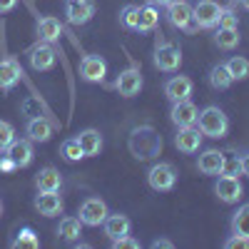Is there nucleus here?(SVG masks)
<instances>
[{
    "mask_svg": "<svg viewBox=\"0 0 249 249\" xmlns=\"http://www.w3.org/2000/svg\"><path fill=\"white\" fill-rule=\"evenodd\" d=\"M127 144H130V152L137 160H152L162 150V137L157 135V130L152 127V124H142V127L132 130Z\"/></svg>",
    "mask_w": 249,
    "mask_h": 249,
    "instance_id": "nucleus-1",
    "label": "nucleus"
},
{
    "mask_svg": "<svg viewBox=\"0 0 249 249\" xmlns=\"http://www.w3.org/2000/svg\"><path fill=\"white\" fill-rule=\"evenodd\" d=\"M197 124H199V132L204 137H212V140H219V137H224L227 132H230V117L214 105L199 110Z\"/></svg>",
    "mask_w": 249,
    "mask_h": 249,
    "instance_id": "nucleus-2",
    "label": "nucleus"
},
{
    "mask_svg": "<svg viewBox=\"0 0 249 249\" xmlns=\"http://www.w3.org/2000/svg\"><path fill=\"white\" fill-rule=\"evenodd\" d=\"M147 184L152 187L155 192H170L172 187L177 184V172L170 162H157L150 167L147 172Z\"/></svg>",
    "mask_w": 249,
    "mask_h": 249,
    "instance_id": "nucleus-3",
    "label": "nucleus"
},
{
    "mask_svg": "<svg viewBox=\"0 0 249 249\" xmlns=\"http://www.w3.org/2000/svg\"><path fill=\"white\" fill-rule=\"evenodd\" d=\"M80 222L82 224H88V227H100L102 222L107 219V204L105 199H100V197H88L85 202L80 204Z\"/></svg>",
    "mask_w": 249,
    "mask_h": 249,
    "instance_id": "nucleus-4",
    "label": "nucleus"
},
{
    "mask_svg": "<svg viewBox=\"0 0 249 249\" xmlns=\"http://www.w3.org/2000/svg\"><path fill=\"white\" fill-rule=\"evenodd\" d=\"M222 5L217 0H199V3L192 8V20L197 23V28H217L219 15H222Z\"/></svg>",
    "mask_w": 249,
    "mask_h": 249,
    "instance_id": "nucleus-5",
    "label": "nucleus"
},
{
    "mask_svg": "<svg viewBox=\"0 0 249 249\" xmlns=\"http://www.w3.org/2000/svg\"><path fill=\"white\" fill-rule=\"evenodd\" d=\"M155 65L162 72H177L182 65V53L172 43H160L155 50Z\"/></svg>",
    "mask_w": 249,
    "mask_h": 249,
    "instance_id": "nucleus-6",
    "label": "nucleus"
},
{
    "mask_svg": "<svg viewBox=\"0 0 249 249\" xmlns=\"http://www.w3.org/2000/svg\"><path fill=\"white\" fill-rule=\"evenodd\" d=\"M55 62H57V50L53 48V43H43V40H40V45H35V48L30 50V65H33V70H37V72L53 70Z\"/></svg>",
    "mask_w": 249,
    "mask_h": 249,
    "instance_id": "nucleus-7",
    "label": "nucleus"
},
{
    "mask_svg": "<svg viewBox=\"0 0 249 249\" xmlns=\"http://www.w3.org/2000/svg\"><path fill=\"white\" fill-rule=\"evenodd\" d=\"M214 192H217V197H219L224 204H234V202H239V199H242L244 187H242L239 177L222 175V177L217 179V184H214Z\"/></svg>",
    "mask_w": 249,
    "mask_h": 249,
    "instance_id": "nucleus-8",
    "label": "nucleus"
},
{
    "mask_svg": "<svg viewBox=\"0 0 249 249\" xmlns=\"http://www.w3.org/2000/svg\"><path fill=\"white\" fill-rule=\"evenodd\" d=\"M167 20L177 30H195L192 28V5L187 0H175L167 5Z\"/></svg>",
    "mask_w": 249,
    "mask_h": 249,
    "instance_id": "nucleus-9",
    "label": "nucleus"
},
{
    "mask_svg": "<svg viewBox=\"0 0 249 249\" xmlns=\"http://www.w3.org/2000/svg\"><path fill=\"white\" fill-rule=\"evenodd\" d=\"M115 88H117V92H120L122 97H135V95H140V90H142V72H140V68L122 70V72L117 75V80H115Z\"/></svg>",
    "mask_w": 249,
    "mask_h": 249,
    "instance_id": "nucleus-10",
    "label": "nucleus"
},
{
    "mask_svg": "<svg viewBox=\"0 0 249 249\" xmlns=\"http://www.w3.org/2000/svg\"><path fill=\"white\" fill-rule=\"evenodd\" d=\"M92 15H95V3H92V0H68V5H65L68 23L85 25V23L92 20Z\"/></svg>",
    "mask_w": 249,
    "mask_h": 249,
    "instance_id": "nucleus-11",
    "label": "nucleus"
},
{
    "mask_svg": "<svg viewBox=\"0 0 249 249\" xmlns=\"http://www.w3.org/2000/svg\"><path fill=\"white\" fill-rule=\"evenodd\" d=\"M107 75V62L100 55H85L80 60V77L88 82H102Z\"/></svg>",
    "mask_w": 249,
    "mask_h": 249,
    "instance_id": "nucleus-12",
    "label": "nucleus"
},
{
    "mask_svg": "<svg viewBox=\"0 0 249 249\" xmlns=\"http://www.w3.org/2000/svg\"><path fill=\"white\" fill-rule=\"evenodd\" d=\"M202 132L199 127H195V124H187V127H179L177 135H175V147L184 155H192L199 150V144H202Z\"/></svg>",
    "mask_w": 249,
    "mask_h": 249,
    "instance_id": "nucleus-13",
    "label": "nucleus"
},
{
    "mask_svg": "<svg viewBox=\"0 0 249 249\" xmlns=\"http://www.w3.org/2000/svg\"><path fill=\"white\" fill-rule=\"evenodd\" d=\"M192 80L187 75H175L164 82V95H167L170 102H179V100H190L192 95Z\"/></svg>",
    "mask_w": 249,
    "mask_h": 249,
    "instance_id": "nucleus-14",
    "label": "nucleus"
},
{
    "mask_svg": "<svg viewBox=\"0 0 249 249\" xmlns=\"http://www.w3.org/2000/svg\"><path fill=\"white\" fill-rule=\"evenodd\" d=\"M20 77H23V68H20V62L15 57H3L0 60V90H13Z\"/></svg>",
    "mask_w": 249,
    "mask_h": 249,
    "instance_id": "nucleus-15",
    "label": "nucleus"
},
{
    "mask_svg": "<svg viewBox=\"0 0 249 249\" xmlns=\"http://www.w3.org/2000/svg\"><path fill=\"white\" fill-rule=\"evenodd\" d=\"M197 115H199V110H197V105H195L192 100L172 102V112H170V117H172V122L177 124V127H187V124H195V122H197Z\"/></svg>",
    "mask_w": 249,
    "mask_h": 249,
    "instance_id": "nucleus-16",
    "label": "nucleus"
},
{
    "mask_svg": "<svg viewBox=\"0 0 249 249\" xmlns=\"http://www.w3.org/2000/svg\"><path fill=\"white\" fill-rule=\"evenodd\" d=\"M5 155L15 162V167H28L33 162V140H13L10 147L5 150Z\"/></svg>",
    "mask_w": 249,
    "mask_h": 249,
    "instance_id": "nucleus-17",
    "label": "nucleus"
},
{
    "mask_svg": "<svg viewBox=\"0 0 249 249\" xmlns=\"http://www.w3.org/2000/svg\"><path fill=\"white\" fill-rule=\"evenodd\" d=\"M222 164H224V155L219 150H204L197 160V170L202 175L214 177V175H222Z\"/></svg>",
    "mask_w": 249,
    "mask_h": 249,
    "instance_id": "nucleus-18",
    "label": "nucleus"
},
{
    "mask_svg": "<svg viewBox=\"0 0 249 249\" xmlns=\"http://www.w3.org/2000/svg\"><path fill=\"white\" fill-rule=\"evenodd\" d=\"M35 210L43 217H57L62 214V199L57 192H40L35 197Z\"/></svg>",
    "mask_w": 249,
    "mask_h": 249,
    "instance_id": "nucleus-19",
    "label": "nucleus"
},
{
    "mask_svg": "<svg viewBox=\"0 0 249 249\" xmlns=\"http://www.w3.org/2000/svg\"><path fill=\"white\" fill-rule=\"evenodd\" d=\"M160 23V10L150 3V5H140L137 8V25L135 33H152Z\"/></svg>",
    "mask_w": 249,
    "mask_h": 249,
    "instance_id": "nucleus-20",
    "label": "nucleus"
},
{
    "mask_svg": "<svg viewBox=\"0 0 249 249\" xmlns=\"http://www.w3.org/2000/svg\"><path fill=\"white\" fill-rule=\"evenodd\" d=\"M102 227H105V234L110 237V239H120V237H124V234H130V230H132V222L124 217V214H107V219L102 222Z\"/></svg>",
    "mask_w": 249,
    "mask_h": 249,
    "instance_id": "nucleus-21",
    "label": "nucleus"
},
{
    "mask_svg": "<svg viewBox=\"0 0 249 249\" xmlns=\"http://www.w3.org/2000/svg\"><path fill=\"white\" fill-rule=\"evenodd\" d=\"M60 35H62V25H60L57 18L45 15V18L37 20V37L43 40V43H57Z\"/></svg>",
    "mask_w": 249,
    "mask_h": 249,
    "instance_id": "nucleus-22",
    "label": "nucleus"
},
{
    "mask_svg": "<svg viewBox=\"0 0 249 249\" xmlns=\"http://www.w3.org/2000/svg\"><path fill=\"white\" fill-rule=\"evenodd\" d=\"M25 132H28V140H33V142H48V140L53 137V124H50L45 117L37 115V117L28 120Z\"/></svg>",
    "mask_w": 249,
    "mask_h": 249,
    "instance_id": "nucleus-23",
    "label": "nucleus"
},
{
    "mask_svg": "<svg viewBox=\"0 0 249 249\" xmlns=\"http://www.w3.org/2000/svg\"><path fill=\"white\" fill-rule=\"evenodd\" d=\"M35 184H37V190L40 192H60V187H62V177L55 167H45V170H40L37 177H35Z\"/></svg>",
    "mask_w": 249,
    "mask_h": 249,
    "instance_id": "nucleus-24",
    "label": "nucleus"
},
{
    "mask_svg": "<svg viewBox=\"0 0 249 249\" xmlns=\"http://www.w3.org/2000/svg\"><path fill=\"white\" fill-rule=\"evenodd\" d=\"M77 142H80V147H82V152H85V157H95V155H100V150H102V135L97 132V130H82L80 135H77Z\"/></svg>",
    "mask_w": 249,
    "mask_h": 249,
    "instance_id": "nucleus-25",
    "label": "nucleus"
},
{
    "mask_svg": "<svg viewBox=\"0 0 249 249\" xmlns=\"http://www.w3.org/2000/svg\"><path fill=\"white\" fill-rule=\"evenodd\" d=\"M214 45L219 50H234L239 45V30L237 28H217L214 33Z\"/></svg>",
    "mask_w": 249,
    "mask_h": 249,
    "instance_id": "nucleus-26",
    "label": "nucleus"
},
{
    "mask_svg": "<svg viewBox=\"0 0 249 249\" xmlns=\"http://www.w3.org/2000/svg\"><path fill=\"white\" fill-rule=\"evenodd\" d=\"M57 234H60L62 239H68V242L80 239V234H82V222H80V217H65V219H60Z\"/></svg>",
    "mask_w": 249,
    "mask_h": 249,
    "instance_id": "nucleus-27",
    "label": "nucleus"
},
{
    "mask_svg": "<svg viewBox=\"0 0 249 249\" xmlns=\"http://www.w3.org/2000/svg\"><path fill=\"white\" fill-rule=\"evenodd\" d=\"M232 234H239V237L249 239V204H242L232 214Z\"/></svg>",
    "mask_w": 249,
    "mask_h": 249,
    "instance_id": "nucleus-28",
    "label": "nucleus"
},
{
    "mask_svg": "<svg viewBox=\"0 0 249 249\" xmlns=\"http://www.w3.org/2000/svg\"><path fill=\"white\" fill-rule=\"evenodd\" d=\"M224 68H227V72L232 75V80H247L249 77V60L242 57V55L230 57L224 62Z\"/></svg>",
    "mask_w": 249,
    "mask_h": 249,
    "instance_id": "nucleus-29",
    "label": "nucleus"
},
{
    "mask_svg": "<svg viewBox=\"0 0 249 249\" xmlns=\"http://www.w3.org/2000/svg\"><path fill=\"white\" fill-rule=\"evenodd\" d=\"M13 247L15 249H37L40 239H37V234L30 230V227H23V230L18 232V237L13 239Z\"/></svg>",
    "mask_w": 249,
    "mask_h": 249,
    "instance_id": "nucleus-30",
    "label": "nucleus"
},
{
    "mask_svg": "<svg viewBox=\"0 0 249 249\" xmlns=\"http://www.w3.org/2000/svg\"><path fill=\"white\" fill-rule=\"evenodd\" d=\"M210 82H212V88H214V90H227L234 80H232L230 72H227L224 65H214V68L210 70Z\"/></svg>",
    "mask_w": 249,
    "mask_h": 249,
    "instance_id": "nucleus-31",
    "label": "nucleus"
},
{
    "mask_svg": "<svg viewBox=\"0 0 249 249\" xmlns=\"http://www.w3.org/2000/svg\"><path fill=\"white\" fill-rule=\"evenodd\" d=\"M222 155H224L222 175H232V177H237V175L242 172V157H239V152H234V150H227V152H222Z\"/></svg>",
    "mask_w": 249,
    "mask_h": 249,
    "instance_id": "nucleus-32",
    "label": "nucleus"
},
{
    "mask_svg": "<svg viewBox=\"0 0 249 249\" xmlns=\"http://www.w3.org/2000/svg\"><path fill=\"white\" fill-rule=\"evenodd\" d=\"M60 155L65 157L68 162H77V160H82V157H85V152H82V147H80L77 137H75V140H65V142H62Z\"/></svg>",
    "mask_w": 249,
    "mask_h": 249,
    "instance_id": "nucleus-33",
    "label": "nucleus"
},
{
    "mask_svg": "<svg viewBox=\"0 0 249 249\" xmlns=\"http://www.w3.org/2000/svg\"><path fill=\"white\" fill-rule=\"evenodd\" d=\"M137 8L140 5H124L122 10H120V23L127 28V30H135V25H137Z\"/></svg>",
    "mask_w": 249,
    "mask_h": 249,
    "instance_id": "nucleus-34",
    "label": "nucleus"
},
{
    "mask_svg": "<svg viewBox=\"0 0 249 249\" xmlns=\"http://www.w3.org/2000/svg\"><path fill=\"white\" fill-rule=\"evenodd\" d=\"M15 140V127L10 122H3L0 120V152H5L10 147V142Z\"/></svg>",
    "mask_w": 249,
    "mask_h": 249,
    "instance_id": "nucleus-35",
    "label": "nucleus"
},
{
    "mask_svg": "<svg viewBox=\"0 0 249 249\" xmlns=\"http://www.w3.org/2000/svg\"><path fill=\"white\" fill-rule=\"evenodd\" d=\"M217 28H237V15H234V10L224 8V10H222V15H219Z\"/></svg>",
    "mask_w": 249,
    "mask_h": 249,
    "instance_id": "nucleus-36",
    "label": "nucleus"
},
{
    "mask_svg": "<svg viewBox=\"0 0 249 249\" xmlns=\"http://www.w3.org/2000/svg\"><path fill=\"white\" fill-rule=\"evenodd\" d=\"M112 247L115 249H140V242L135 237H130V234H124L120 239H112Z\"/></svg>",
    "mask_w": 249,
    "mask_h": 249,
    "instance_id": "nucleus-37",
    "label": "nucleus"
},
{
    "mask_svg": "<svg viewBox=\"0 0 249 249\" xmlns=\"http://www.w3.org/2000/svg\"><path fill=\"white\" fill-rule=\"evenodd\" d=\"M227 249H249V239L247 237H239V234H232L230 239L224 242Z\"/></svg>",
    "mask_w": 249,
    "mask_h": 249,
    "instance_id": "nucleus-38",
    "label": "nucleus"
},
{
    "mask_svg": "<svg viewBox=\"0 0 249 249\" xmlns=\"http://www.w3.org/2000/svg\"><path fill=\"white\" fill-rule=\"evenodd\" d=\"M13 170H18V167H15V162H13L8 155H3V157H0V172H3V175H10Z\"/></svg>",
    "mask_w": 249,
    "mask_h": 249,
    "instance_id": "nucleus-39",
    "label": "nucleus"
},
{
    "mask_svg": "<svg viewBox=\"0 0 249 249\" xmlns=\"http://www.w3.org/2000/svg\"><path fill=\"white\" fill-rule=\"evenodd\" d=\"M18 5V0H0V13H10Z\"/></svg>",
    "mask_w": 249,
    "mask_h": 249,
    "instance_id": "nucleus-40",
    "label": "nucleus"
},
{
    "mask_svg": "<svg viewBox=\"0 0 249 249\" xmlns=\"http://www.w3.org/2000/svg\"><path fill=\"white\" fill-rule=\"evenodd\" d=\"M152 247H155V249H172L175 244H172L170 239H155V242H152Z\"/></svg>",
    "mask_w": 249,
    "mask_h": 249,
    "instance_id": "nucleus-41",
    "label": "nucleus"
},
{
    "mask_svg": "<svg viewBox=\"0 0 249 249\" xmlns=\"http://www.w3.org/2000/svg\"><path fill=\"white\" fill-rule=\"evenodd\" d=\"M242 175H247V177H249V152H244V155H242Z\"/></svg>",
    "mask_w": 249,
    "mask_h": 249,
    "instance_id": "nucleus-42",
    "label": "nucleus"
},
{
    "mask_svg": "<svg viewBox=\"0 0 249 249\" xmlns=\"http://www.w3.org/2000/svg\"><path fill=\"white\" fill-rule=\"evenodd\" d=\"M150 3H152V5H164V8H167L170 3H175V0H150Z\"/></svg>",
    "mask_w": 249,
    "mask_h": 249,
    "instance_id": "nucleus-43",
    "label": "nucleus"
},
{
    "mask_svg": "<svg viewBox=\"0 0 249 249\" xmlns=\"http://www.w3.org/2000/svg\"><path fill=\"white\" fill-rule=\"evenodd\" d=\"M239 5H242L244 10H249V0H239Z\"/></svg>",
    "mask_w": 249,
    "mask_h": 249,
    "instance_id": "nucleus-44",
    "label": "nucleus"
},
{
    "mask_svg": "<svg viewBox=\"0 0 249 249\" xmlns=\"http://www.w3.org/2000/svg\"><path fill=\"white\" fill-rule=\"evenodd\" d=\"M0 214H3V204H0Z\"/></svg>",
    "mask_w": 249,
    "mask_h": 249,
    "instance_id": "nucleus-45",
    "label": "nucleus"
}]
</instances>
